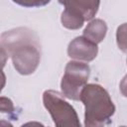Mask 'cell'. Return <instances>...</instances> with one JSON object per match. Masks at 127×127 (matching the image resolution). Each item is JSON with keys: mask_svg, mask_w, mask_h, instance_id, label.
<instances>
[{"mask_svg": "<svg viewBox=\"0 0 127 127\" xmlns=\"http://www.w3.org/2000/svg\"><path fill=\"white\" fill-rule=\"evenodd\" d=\"M125 24H122L118 29H117V34H116V38H117V44L118 47L122 50V52H126V41H125Z\"/></svg>", "mask_w": 127, "mask_h": 127, "instance_id": "obj_10", "label": "cell"}, {"mask_svg": "<svg viewBox=\"0 0 127 127\" xmlns=\"http://www.w3.org/2000/svg\"><path fill=\"white\" fill-rule=\"evenodd\" d=\"M0 112L7 113V114H14L15 112V106L13 101L5 96H0Z\"/></svg>", "mask_w": 127, "mask_h": 127, "instance_id": "obj_8", "label": "cell"}, {"mask_svg": "<svg viewBox=\"0 0 127 127\" xmlns=\"http://www.w3.org/2000/svg\"><path fill=\"white\" fill-rule=\"evenodd\" d=\"M79 100L83 103L84 125L98 127L109 124L115 113V106L107 90L99 84H85L79 93Z\"/></svg>", "mask_w": 127, "mask_h": 127, "instance_id": "obj_2", "label": "cell"}, {"mask_svg": "<svg viewBox=\"0 0 127 127\" xmlns=\"http://www.w3.org/2000/svg\"><path fill=\"white\" fill-rule=\"evenodd\" d=\"M106 32H107L106 23L101 19H94L87 24V26L83 31L82 36L97 45L104 40L106 36Z\"/></svg>", "mask_w": 127, "mask_h": 127, "instance_id": "obj_7", "label": "cell"}, {"mask_svg": "<svg viewBox=\"0 0 127 127\" xmlns=\"http://www.w3.org/2000/svg\"><path fill=\"white\" fill-rule=\"evenodd\" d=\"M14 3L23 6V7H28V8H32V7H41V6H45L48 3H50L51 0H12Z\"/></svg>", "mask_w": 127, "mask_h": 127, "instance_id": "obj_9", "label": "cell"}, {"mask_svg": "<svg viewBox=\"0 0 127 127\" xmlns=\"http://www.w3.org/2000/svg\"><path fill=\"white\" fill-rule=\"evenodd\" d=\"M0 42L20 74L29 75L37 69L41 61V44L32 30L19 27L6 31Z\"/></svg>", "mask_w": 127, "mask_h": 127, "instance_id": "obj_1", "label": "cell"}, {"mask_svg": "<svg viewBox=\"0 0 127 127\" xmlns=\"http://www.w3.org/2000/svg\"><path fill=\"white\" fill-rule=\"evenodd\" d=\"M43 103L57 126H80L74 108L64 98V95L55 90H46L43 93Z\"/></svg>", "mask_w": 127, "mask_h": 127, "instance_id": "obj_3", "label": "cell"}, {"mask_svg": "<svg viewBox=\"0 0 127 127\" xmlns=\"http://www.w3.org/2000/svg\"><path fill=\"white\" fill-rule=\"evenodd\" d=\"M98 54V47L96 44L87 40L83 36L74 38L67 47V55L69 58L76 61L91 62Z\"/></svg>", "mask_w": 127, "mask_h": 127, "instance_id": "obj_5", "label": "cell"}, {"mask_svg": "<svg viewBox=\"0 0 127 127\" xmlns=\"http://www.w3.org/2000/svg\"><path fill=\"white\" fill-rule=\"evenodd\" d=\"M60 4L64 6L66 12L80 18L81 20L89 21L97 13L100 0H58Z\"/></svg>", "mask_w": 127, "mask_h": 127, "instance_id": "obj_6", "label": "cell"}, {"mask_svg": "<svg viewBox=\"0 0 127 127\" xmlns=\"http://www.w3.org/2000/svg\"><path fill=\"white\" fill-rule=\"evenodd\" d=\"M89 74L90 68L87 64L79 61L68 62L61 81V89L64 97L71 100H79L80 90L86 84Z\"/></svg>", "mask_w": 127, "mask_h": 127, "instance_id": "obj_4", "label": "cell"}, {"mask_svg": "<svg viewBox=\"0 0 127 127\" xmlns=\"http://www.w3.org/2000/svg\"><path fill=\"white\" fill-rule=\"evenodd\" d=\"M5 84H6V75H5V73L3 72V70L0 69V92H1L2 89L4 88Z\"/></svg>", "mask_w": 127, "mask_h": 127, "instance_id": "obj_11", "label": "cell"}]
</instances>
